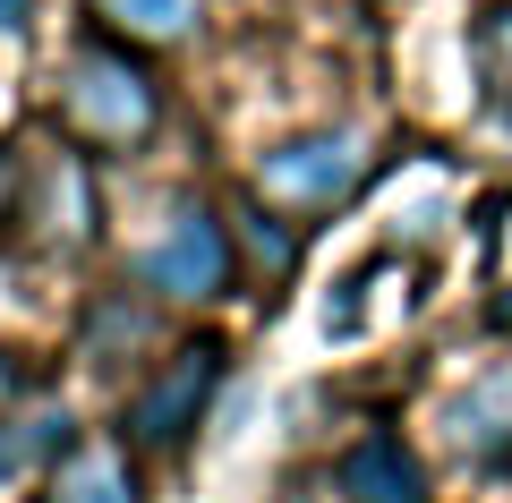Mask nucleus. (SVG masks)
Returning <instances> with one entry per match:
<instances>
[{
	"instance_id": "nucleus-11",
	"label": "nucleus",
	"mask_w": 512,
	"mask_h": 503,
	"mask_svg": "<svg viewBox=\"0 0 512 503\" xmlns=\"http://www.w3.org/2000/svg\"><path fill=\"white\" fill-rule=\"evenodd\" d=\"M231 248L256 265V282H282V273L299 265V248H308V222L274 214V205H265V197L248 188V197L231 205Z\"/></svg>"
},
{
	"instance_id": "nucleus-16",
	"label": "nucleus",
	"mask_w": 512,
	"mask_h": 503,
	"mask_svg": "<svg viewBox=\"0 0 512 503\" xmlns=\"http://www.w3.org/2000/svg\"><path fill=\"white\" fill-rule=\"evenodd\" d=\"M26 9H35V0H0V35H18V26H26Z\"/></svg>"
},
{
	"instance_id": "nucleus-13",
	"label": "nucleus",
	"mask_w": 512,
	"mask_h": 503,
	"mask_svg": "<svg viewBox=\"0 0 512 503\" xmlns=\"http://www.w3.org/2000/svg\"><path fill=\"white\" fill-rule=\"evenodd\" d=\"M478 60H487V86L512 103V0H495L478 18Z\"/></svg>"
},
{
	"instance_id": "nucleus-9",
	"label": "nucleus",
	"mask_w": 512,
	"mask_h": 503,
	"mask_svg": "<svg viewBox=\"0 0 512 503\" xmlns=\"http://www.w3.org/2000/svg\"><path fill=\"white\" fill-rule=\"evenodd\" d=\"M86 18L128 52H188L205 35V0H86Z\"/></svg>"
},
{
	"instance_id": "nucleus-12",
	"label": "nucleus",
	"mask_w": 512,
	"mask_h": 503,
	"mask_svg": "<svg viewBox=\"0 0 512 503\" xmlns=\"http://www.w3.org/2000/svg\"><path fill=\"white\" fill-rule=\"evenodd\" d=\"M154 307H163V299L128 290V299H111L103 316H86V350H94V367H120V359H137V350H146V333H154Z\"/></svg>"
},
{
	"instance_id": "nucleus-1",
	"label": "nucleus",
	"mask_w": 512,
	"mask_h": 503,
	"mask_svg": "<svg viewBox=\"0 0 512 503\" xmlns=\"http://www.w3.org/2000/svg\"><path fill=\"white\" fill-rule=\"evenodd\" d=\"M60 137L86 154H146L163 137V86H154L146 52H128L111 35H86L60 60Z\"/></svg>"
},
{
	"instance_id": "nucleus-15",
	"label": "nucleus",
	"mask_w": 512,
	"mask_h": 503,
	"mask_svg": "<svg viewBox=\"0 0 512 503\" xmlns=\"http://www.w3.org/2000/svg\"><path fill=\"white\" fill-rule=\"evenodd\" d=\"M487 333H504V342H512V282L487 299Z\"/></svg>"
},
{
	"instance_id": "nucleus-5",
	"label": "nucleus",
	"mask_w": 512,
	"mask_h": 503,
	"mask_svg": "<svg viewBox=\"0 0 512 503\" xmlns=\"http://www.w3.org/2000/svg\"><path fill=\"white\" fill-rule=\"evenodd\" d=\"M26 248L43 256H77L103 239V180H94V154L60 137L52 154H26V222H18Z\"/></svg>"
},
{
	"instance_id": "nucleus-6",
	"label": "nucleus",
	"mask_w": 512,
	"mask_h": 503,
	"mask_svg": "<svg viewBox=\"0 0 512 503\" xmlns=\"http://www.w3.org/2000/svg\"><path fill=\"white\" fill-rule=\"evenodd\" d=\"M436 435L453 461H470L478 478H504L512 469V359H487L470 384L436 401Z\"/></svg>"
},
{
	"instance_id": "nucleus-10",
	"label": "nucleus",
	"mask_w": 512,
	"mask_h": 503,
	"mask_svg": "<svg viewBox=\"0 0 512 503\" xmlns=\"http://www.w3.org/2000/svg\"><path fill=\"white\" fill-rule=\"evenodd\" d=\"M43 503H146L137 452L128 444H77L69 461L43 478Z\"/></svg>"
},
{
	"instance_id": "nucleus-4",
	"label": "nucleus",
	"mask_w": 512,
	"mask_h": 503,
	"mask_svg": "<svg viewBox=\"0 0 512 503\" xmlns=\"http://www.w3.org/2000/svg\"><path fill=\"white\" fill-rule=\"evenodd\" d=\"M239 273V248H231V214H214V205L180 197L163 222H154V239L137 248V290L163 307H205L222 299Z\"/></svg>"
},
{
	"instance_id": "nucleus-8",
	"label": "nucleus",
	"mask_w": 512,
	"mask_h": 503,
	"mask_svg": "<svg viewBox=\"0 0 512 503\" xmlns=\"http://www.w3.org/2000/svg\"><path fill=\"white\" fill-rule=\"evenodd\" d=\"M86 444V435H77V418L60 410V401H26V410H0V478L18 486V478H52L60 461H69V452Z\"/></svg>"
},
{
	"instance_id": "nucleus-14",
	"label": "nucleus",
	"mask_w": 512,
	"mask_h": 503,
	"mask_svg": "<svg viewBox=\"0 0 512 503\" xmlns=\"http://www.w3.org/2000/svg\"><path fill=\"white\" fill-rule=\"evenodd\" d=\"M26 222V154L18 145H0V239Z\"/></svg>"
},
{
	"instance_id": "nucleus-7",
	"label": "nucleus",
	"mask_w": 512,
	"mask_h": 503,
	"mask_svg": "<svg viewBox=\"0 0 512 503\" xmlns=\"http://www.w3.org/2000/svg\"><path fill=\"white\" fill-rule=\"evenodd\" d=\"M333 495L342 503H436V486H427L419 444H402L393 427H367L359 444H342V461H333Z\"/></svg>"
},
{
	"instance_id": "nucleus-2",
	"label": "nucleus",
	"mask_w": 512,
	"mask_h": 503,
	"mask_svg": "<svg viewBox=\"0 0 512 503\" xmlns=\"http://www.w3.org/2000/svg\"><path fill=\"white\" fill-rule=\"evenodd\" d=\"M367 180H376V128L367 120L299 128V137H282L274 154H256V171H248V188L274 205V214H291V222L342 214Z\"/></svg>"
},
{
	"instance_id": "nucleus-3",
	"label": "nucleus",
	"mask_w": 512,
	"mask_h": 503,
	"mask_svg": "<svg viewBox=\"0 0 512 503\" xmlns=\"http://www.w3.org/2000/svg\"><path fill=\"white\" fill-rule=\"evenodd\" d=\"M222 376H231V350H222V333H188V342L163 350V359L146 367V384L128 393V410H120V444H128V452H146V461H180V452L197 444V427L214 418Z\"/></svg>"
}]
</instances>
